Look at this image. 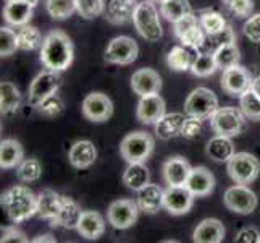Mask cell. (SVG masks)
<instances>
[{
    "label": "cell",
    "instance_id": "1",
    "mask_svg": "<svg viewBox=\"0 0 260 243\" xmlns=\"http://www.w3.org/2000/svg\"><path fill=\"white\" fill-rule=\"evenodd\" d=\"M73 42H71L70 36L63 31L55 30L44 38L41 47V62L49 70L63 71L73 64Z\"/></svg>",
    "mask_w": 260,
    "mask_h": 243
},
{
    "label": "cell",
    "instance_id": "50",
    "mask_svg": "<svg viewBox=\"0 0 260 243\" xmlns=\"http://www.w3.org/2000/svg\"><path fill=\"white\" fill-rule=\"evenodd\" d=\"M258 238H260V233L255 229L246 227L238 233L235 241H238V243H258Z\"/></svg>",
    "mask_w": 260,
    "mask_h": 243
},
{
    "label": "cell",
    "instance_id": "9",
    "mask_svg": "<svg viewBox=\"0 0 260 243\" xmlns=\"http://www.w3.org/2000/svg\"><path fill=\"white\" fill-rule=\"evenodd\" d=\"M139 56L136 41L129 36H116L105 49V60L113 65H129Z\"/></svg>",
    "mask_w": 260,
    "mask_h": 243
},
{
    "label": "cell",
    "instance_id": "34",
    "mask_svg": "<svg viewBox=\"0 0 260 243\" xmlns=\"http://www.w3.org/2000/svg\"><path fill=\"white\" fill-rule=\"evenodd\" d=\"M192 49L186 47V46H175L172 50L168 52L167 56V64L168 67L175 70V71H187L191 70L192 64H194V59L192 53H191Z\"/></svg>",
    "mask_w": 260,
    "mask_h": 243
},
{
    "label": "cell",
    "instance_id": "54",
    "mask_svg": "<svg viewBox=\"0 0 260 243\" xmlns=\"http://www.w3.org/2000/svg\"><path fill=\"white\" fill-rule=\"evenodd\" d=\"M231 2V0H223V4H225V5H228Z\"/></svg>",
    "mask_w": 260,
    "mask_h": 243
},
{
    "label": "cell",
    "instance_id": "46",
    "mask_svg": "<svg viewBox=\"0 0 260 243\" xmlns=\"http://www.w3.org/2000/svg\"><path fill=\"white\" fill-rule=\"evenodd\" d=\"M204 130V125H202V119L199 117H194V115H187L186 120L183 123V131H181V137L186 140H194V138H199L202 134Z\"/></svg>",
    "mask_w": 260,
    "mask_h": 243
},
{
    "label": "cell",
    "instance_id": "14",
    "mask_svg": "<svg viewBox=\"0 0 260 243\" xmlns=\"http://www.w3.org/2000/svg\"><path fill=\"white\" fill-rule=\"evenodd\" d=\"M113 114V104L110 97L104 93H91L83 101V115L87 120L101 123L107 122Z\"/></svg>",
    "mask_w": 260,
    "mask_h": 243
},
{
    "label": "cell",
    "instance_id": "42",
    "mask_svg": "<svg viewBox=\"0 0 260 243\" xmlns=\"http://www.w3.org/2000/svg\"><path fill=\"white\" fill-rule=\"evenodd\" d=\"M42 175V166L38 159H23V162L16 167V177L24 183H31L39 180Z\"/></svg>",
    "mask_w": 260,
    "mask_h": 243
},
{
    "label": "cell",
    "instance_id": "44",
    "mask_svg": "<svg viewBox=\"0 0 260 243\" xmlns=\"http://www.w3.org/2000/svg\"><path fill=\"white\" fill-rule=\"evenodd\" d=\"M76 12L84 20H94L105 13V2L104 0H76Z\"/></svg>",
    "mask_w": 260,
    "mask_h": 243
},
{
    "label": "cell",
    "instance_id": "41",
    "mask_svg": "<svg viewBox=\"0 0 260 243\" xmlns=\"http://www.w3.org/2000/svg\"><path fill=\"white\" fill-rule=\"evenodd\" d=\"M230 42H236V36H235V31H233V28L228 24L226 28L223 30V31H220V33L205 36V42H204L202 50L213 53L218 47L225 46V44H230Z\"/></svg>",
    "mask_w": 260,
    "mask_h": 243
},
{
    "label": "cell",
    "instance_id": "25",
    "mask_svg": "<svg viewBox=\"0 0 260 243\" xmlns=\"http://www.w3.org/2000/svg\"><path fill=\"white\" fill-rule=\"evenodd\" d=\"M68 159H70V164L75 169L91 167L97 159V149L94 146V143L87 140L76 141L68 152Z\"/></svg>",
    "mask_w": 260,
    "mask_h": 243
},
{
    "label": "cell",
    "instance_id": "29",
    "mask_svg": "<svg viewBox=\"0 0 260 243\" xmlns=\"http://www.w3.org/2000/svg\"><path fill=\"white\" fill-rule=\"evenodd\" d=\"M205 152L215 162H228L235 154V145H233L231 138L217 134L207 143Z\"/></svg>",
    "mask_w": 260,
    "mask_h": 243
},
{
    "label": "cell",
    "instance_id": "27",
    "mask_svg": "<svg viewBox=\"0 0 260 243\" xmlns=\"http://www.w3.org/2000/svg\"><path fill=\"white\" fill-rule=\"evenodd\" d=\"M184 120H186V117L179 112L165 114L162 119L155 123V134L164 141L181 137Z\"/></svg>",
    "mask_w": 260,
    "mask_h": 243
},
{
    "label": "cell",
    "instance_id": "47",
    "mask_svg": "<svg viewBox=\"0 0 260 243\" xmlns=\"http://www.w3.org/2000/svg\"><path fill=\"white\" fill-rule=\"evenodd\" d=\"M243 33L250 42H260V13L250 15L243 26Z\"/></svg>",
    "mask_w": 260,
    "mask_h": 243
},
{
    "label": "cell",
    "instance_id": "32",
    "mask_svg": "<svg viewBox=\"0 0 260 243\" xmlns=\"http://www.w3.org/2000/svg\"><path fill=\"white\" fill-rule=\"evenodd\" d=\"M21 104V94L18 88L10 81H2L0 85V112L2 115H10L18 111Z\"/></svg>",
    "mask_w": 260,
    "mask_h": 243
},
{
    "label": "cell",
    "instance_id": "28",
    "mask_svg": "<svg viewBox=\"0 0 260 243\" xmlns=\"http://www.w3.org/2000/svg\"><path fill=\"white\" fill-rule=\"evenodd\" d=\"M81 214H83V211L79 208V204L75 200H71V198L63 196L61 209L55 218V221L50 222V226L52 227H63V229H76L79 219H81Z\"/></svg>",
    "mask_w": 260,
    "mask_h": 243
},
{
    "label": "cell",
    "instance_id": "35",
    "mask_svg": "<svg viewBox=\"0 0 260 243\" xmlns=\"http://www.w3.org/2000/svg\"><path fill=\"white\" fill-rule=\"evenodd\" d=\"M18 33V47L21 50H36L42 47V34L36 26L24 24L16 30Z\"/></svg>",
    "mask_w": 260,
    "mask_h": 243
},
{
    "label": "cell",
    "instance_id": "4",
    "mask_svg": "<svg viewBox=\"0 0 260 243\" xmlns=\"http://www.w3.org/2000/svg\"><path fill=\"white\" fill-rule=\"evenodd\" d=\"M210 127L217 134L233 138L244 131L246 117L236 107H218L210 117Z\"/></svg>",
    "mask_w": 260,
    "mask_h": 243
},
{
    "label": "cell",
    "instance_id": "26",
    "mask_svg": "<svg viewBox=\"0 0 260 243\" xmlns=\"http://www.w3.org/2000/svg\"><path fill=\"white\" fill-rule=\"evenodd\" d=\"M225 238V227L218 219H204L194 229L192 240L197 243H220Z\"/></svg>",
    "mask_w": 260,
    "mask_h": 243
},
{
    "label": "cell",
    "instance_id": "3",
    "mask_svg": "<svg viewBox=\"0 0 260 243\" xmlns=\"http://www.w3.org/2000/svg\"><path fill=\"white\" fill-rule=\"evenodd\" d=\"M134 28L136 31L149 42H157L158 39H162L164 31L162 24L158 20V12L154 5V2L146 0V2H139L136 7L133 18Z\"/></svg>",
    "mask_w": 260,
    "mask_h": 243
},
{
    "label": "cell",
    "instance_id": "43",
    "mask_svg": "<svg viewBox=\"0 0 260 243\" xmlns=\"http://www.w3.org/2000/svg\"><path fill=\"white\" fill-rule=\"evenodd\" d=\"M36 111H38L41 115L47 117V119H55V117L63 114L65 105H63V101L60 99V96H57V93H55V94L46 97L42 102L36 105Z\"/></svg>",
    "mask_w": 260,
    "mask_h": 243
},
{
    "label": "cell",
    "instance_id": "6",
    "mask_svg": "<svg viewBox=\"0 0 260 243\" xmlns=\"http://www.w3.org/2000/svg\"><path fill=\"white\" fill-rule=\"evenodd\" d=\"M228 174L235 183L249 185L260 174V162L249 152H235L228 160Z\"/></svg>",
    "mask_w": 260,
    "mask_h": 243
},
{
    "label": "cell",
    "instance_id": "31",
    "mask_svg": "<svg viewBox=\"0 0 260 243\" xmlns=\"http://www.w3.org/2000/svg\"><path fill=\"white\" fill-rule=\"evenodd\" d=\"M149 169L144 166V162H133L126 167L123 174V183L126 185L129 190L139 192L141 188H144L149 183Z\"/></svg>",
    "mask_w": 260,
    "mask_h": 243
},
{
    "label": "cell",
    "instance_id": "33",
    "mask_svg": "<svg viewBox=\"0 0 260 243\" xmlns=\"http://www.w3.org/2000/svg\"><path fill=\"white\" fill-rule=\"evenodd\" d=\"M160 13L170 23H176L186 15L192 13L189 0H164L160 4Z\"/></svg>",
    "mask_w": 260,
    "mask_h": 243
},
{
    "label": "cell",
    "instance_id": "12",
    "mask_svg": "<svg viewBox=\"0 0 260 243\" xmlns=\"http://www.w3.org/2000/svg\"><path fill=\"white\" fill-rule=\"evenodd\" d=\"M139 206L138 201L133 200H116L110 204L109 211H107V219L115 229H129L133 227L138 221L139 214Z\"/></svg>",
    "mask_w": 260,
    "mask_h": 243
},
{
    "label": "cell",
    "instance_id": "52",
    "mask_svg": "<svg viewBox=\"0 0 260 243\" xmlns=\"http://www.w3.org/2000/svg\"><path fill=\"white\" fill-rule=\"evenodd\" d=\"M250 89L260 97V76H255L254 81H252V86H250Z\"/></svg>",
    "mask_w": 260,
    "mask_h": 243
},
{
    "label": "cell",
    "instance_id": "15",
    "mask_svg": "<svg viewBox=\"0 0 260 243\" xmlns=\"http://www.w3.org/2000/svg\"><path fill=\"white\" fill-rule=\"evenodd\" d=\"M194 195L186 185L168 186L164 195V208L173 215H183L189 212L194 204Z\"/></svg>",
    "mask_w": 260,
    "mask_h": 243
},
{
    "label": "cell",
    "instance_id": "22",
    "mask_svg": "<svg viewBox=\"0 0 260 243\" xmlns=\"http://www.w3.org/2000/svg\"><path fill=\"white\" fill-rule=\"evenodd\" d=\"M164 195L165 190H162L155 183H147L144 188L138 192V206L141 211L146 214H155L164 208Z\"/></svg>",
    "mask_w": 260,
    "mask_h": 243
},
{
    "label": "cell",
    "instance_id": "20",
    "mask_svg": "<svg viewBox=\"0 0 260 243\" xmlns=\"http://www.w3.org/2000/svg\"><path fill=\"white\" fill-rule=\"evenodd\" d=\"M139 2L136 0H109L105 5V18L112 24H128L133 21Z\"/></svg>",
    "mask_w": 260,
    "mask_h": 243
},
{
    "label": "cell",
    "instance_id": "7",
    "mask_svg": "<svg viewBox=\"0 0 260 243\" xmlns=\"http://www.w3.org/2000/svg\"><path fill=\"white\" fill-rule=\"evenodd\" d=\"M173 31L183 46L189 47L192 50H202L205 36L207 34H205L197 15L189 13L184 18H181L179 21L173 23Z\"/></svg>",
    "mask_w": 260,
    "mask_h": 243
},
{
    "label": "cell",
    "instance_id": "11",
    "mask_svg": "<svg viewBox=\"0 0 260 243\" xmlns=\"http://www.w3.org/2000/svg\"><path fill=\"white\" fill-rule=\"evenodd\" d=\"M60 85H61L60 71H53L49 68L46 71H41V73L32 79V83L29 86V104L36 107L46 97L55 94L58 91Z\"/></svg>",
    "mask_w": 260,
    "mask_h": 243
},
{
    "label": "cell",
    "instance_id": "16",
    "mask_svg": "<svg viewBox=\"0 0 260 243\" xmlns=\"http://www.w3.org/2000/svg\"><path fill=\"white\" fill-rule=\"evenodd\" d=\"M39 2L41 0H15V2H7L4 8L5 21L10 26H15V28L28 24L32 18L34 8L38 7Z\"/></svg>",
    "mask_w": 260,
    "mask_h": 243
},
{
    "label": "cell",
    "instance_id": "30",
    "mask_svg": "<svg viewBox=\"0 0 260 243\" xmlns=\"http://www.w3.org/2000/svg\"><path fill=\"white\" fill-rule=\"evenodd\" d=\"M24 151L23 146L16 140H4L0 143V167L2 169H13L23 162Z\"/></svg>",
    "mask_w": 260,
    "mask_h": 243
},
{
    "label": "cell",
    "instance_id": "48",
    "mask_svg": "<svg viewBox=\"0 0 260 243\" xmlns=\"http://www.w3.org/2000/svg\"><path fill=\"white\" fill-rule=\"evenodd\" d=\"M228 10L238 16V18H244V16H250L254 12V2L252 0H231V2L226 5Z\"/></svg>",
    "mask_w": 260,
    "mask_h": 243
},
{
    "label": "cell",
    "instance_id": "5",
    "mask_svg": "<svg viewBox=\"0 0 260 243\" xmlns=\"http://www.w3.org/2000/svg\"><path fill=\"white\" fill-rule=\"evenodd\" d=\"M154 151V138L146 131H134L123 138L120 145L121 157L133 164V162H144Z\"/></svg>",
    "mask_w": 260,
    "mask_h": 243
},
{
    "label": "cell",
    "instance_id": "49",
    "mask_svg": "<svg viewBox=\"0 0 260 243\" xmlns=\"http://www.w3.org/2000/svg\"><path fill=\"white\" fill-rule=\"evenodd\" d=\"M0 241H12V243H26L28 241V238H26V235L21 232V230H18L16 227H5L2 229V238H0Z\"/></svg>",
    "mask_w": 260,
    "mask_h": 243
},
{
    "label": "cell",
    "instance_id": "53",
    "mask_svg": "<svg viewBox=\"0 0 260 243\" xmlns=\"http://www.w3.org/2000/svg\"><path fill=\"white\" fill-rule=\"evenodd\" d=\"M150 2H154V4H162L164 0H150Z\"/></svg>",
    "mask_w": 260,
    "mask_h": 243
},
{
    "label": "cell",
    "instance_id": "37",
    "mask_svg": "<svg viewBox=\"0 0 260 243\" xmlns=\"http://www.w3.org/2000/svg\"><path fill=\"white\" fill-rule=\"evenodd\" d=\"M213 56H215V60H217L218 68H221V70H226L233 65H238L239 59H241V53H239L236 42H230V44H225V46L218 47L213 52Z\"/></svg>",
    "mask_w": 260,
    "mask_h": 243
},
{
    "label": "cell",
    "instance_id": "21",
    "mask_svg": "<svg viewBox=\"0 0 260 243\" xmlns=\"http://www.w3.org/2000/svg\"><path fill=\"white\" fill-rule=\"evenodd\" d=\"M186 186L189 188V192L196 196H207L213 192L215 188V177L207 167H192L189 178H187Z\"/></svg>",
    "mask_w": 260,
    "mask_h": 243
},
{
    "label": "cell",
    "instance_id": "13",
    "mask_svg": "<svg viewBox=\"0 0 260 243\" xmlns=\"http://www.w3.org/2000/svg\"><path fill=\"white\" fill-rule=\"evenodd\" d=\"M252 75L249 70L241 65H233L226 70H223L221 75V88L226 94L233 97H241L252 86Z\"/></svg>",
    "mask_w": 260,
    "mask_h": 243
},
{
    "label": "cell",
    "instance_id": "51",
    "mask_svg": "<svg viewBox=\"0 0 260 243\" xmlns=\"http://www.w3.org/2000/svg\"><path fill=\"white\" fill-rule=\"evenodd\" d=\"M32 241H34V243H41V241H50V243H53V241H57V240L53 238L52 235H49V233H46V235H39V237H36Z\"/></svg>",
    "mask_w": 260,
    "mask_h": 243
},
{
    "label": "cell",
    "instance_id": "45",
    "mask_svg": "<svg viewBox=\"0 0 260 243\" xmlns=\"http://www.w3.org/2000/svg\"><path fill=\"white\" fill-rule=\"evenodd\" d=\"M16 49H20L18 47V33L10 26H2L0 28V56L10 57Z\"/></svg>",
    "mask_w": 260,
    "mask_h": 243
},
{
    "label": "cell",
    "instance_id": "8",
    "mask_svg": "<svg viewBox=\"0 0 260 243\" xmlns=\"http://www.w3.org/2000/svg\"><path fill=\"white\" fill-rule=\"evenodd\" d=\"M218 109V97L209 88H196L194 91L187 96L184 102V112L187 115L199 117L205 120L217 112Z\"/></svg>",
    "mask_w": 260,
    "mask_h": 243
},
{
    "label": "cell",
    "instance_id": "19",
    "mask_svg": "<svg viewBox=\"0 0 260 243\" xmlns=\"http://www.w3.org/2000/svg\"><path fill=\"white\" fill-rule=\"evenodd\" d=\"M191 166L184 157L175 156L170 157L164 164V178L168 186H183L186 185L191 174Z\"/></svg>",
    "mask_w": 260,
    "mask_h": 243
},
{
    "label": "cell",
    "instance_id": "23",
    "mask_svg": "<svg viewBox=\"0 0 260 243\" xmlns=\"http://www.w3.org/2000/svg\"><path fill=\"white\" fill-rule=\"evenodd\" d=\"M76 230L79 235L87 240L101 238L105 232V221L102 218V214L97 211H83Z\"/></svg>",
    "mask_w": 260,
    "mask_h": 243
},
{
    "label": "cell",
    "instance_id": "40",
    "mask_svg": "<svg viewBox=\"0 0 260 243\" xmlns=\"http://www.w3.org/2000/svg\"><path fill=\"white\" fill-rule=\"evenodd\" d=\"M46 8L53 20H67L76 12V0H47Z\"/></svg>",
    "mask_w": 260,
    "mask_h": 243
},
{
    "label": "cell",
    "instance_id": "57",
    "mask_svg": "<svg viewBox=\"0 0 260 243\" xmlns=\"http://www.w3.org/2000/svg\"><path fill=\"white\" fill-rule=\"evenodd\" d=\"M258 243H260V238H258Z\"/></svg>",
    "mask_w": 260,
    "mask_h": 243
},
{
    "label": "cell",
    "instance_id": "55",
    "mask_svg": "<svg viewBox=\"0 0 260 243\" xmlns=\"http://www.w3.org/2000/svg\"><path fill=\"white\" fill-rule=\"evenodd\" d=\"M7 2H15V0H7Z\"/></svg>",
    "mask_w": 260,
    "mask_h": 243
},
{
    "label": "cell",
    "instance_id": "38",
    "mask_svg": "<svg viewBox=\"0 0 260 243\" xmlns=\"http://www.w3.org/2000/svg\"><path fill=\"white\" fill-rule=\"evenodd\" d=\"M197 16H199V21L202 24L205 34L220 33L228 26V23H226L225 18H223V15L218 13V12H215V10H202Z\"/></svg>",
    "mask_w": 260,
    "mask_h": 243
},
{
    "label": "cell",
    "instance_id": "2",
    "mask_svg": "<svg viewBox=\"0 0 260 243\" xmlns=\"http://www.w3.org/2000/svg\"><path fill=\"white\" fill-rule=\"evenodd\" d=\"M2 206L12 222L20 224L38 212V196L28 186L15 185L2 195Z\"/></svg>",
    "mask_w": 260,
    "mask_h": 243
},
{
    "label": "cell",
    "instance_id": "24",
    "mask_svg": "<svg viewBox=\"0 0 260 243\" xmlns=\"http://www.w3.org/2000/svg\"><path fill=\"white\" fill-rule=\"evenodd\" d=\"M61 203H63V196L57 192L42 190L38 195V212H36V215L44 221L53 222L61 209Z\"/></svg>",
    "mask_w": 260,
    "mask_h": 243
},
{
    "label": "cell",
    "instance_id": "10",
    "mask_svg": "<svg viewBox=\"0 0 260 243\" xmlns=\"http://www.w3.org/2000/svg\"><path fill=\"white\" fill-rule=\"evenodd\" d=\"M223 201H225V206L230 211L243 215L254 212L257 208V195L247 185L236 183L230 186L225 192Z\"/></svg>",
    "mask_w": 260,
    "mask_h": 243
},
{
    "label": "cell",
    "instance_id": "17",
    "mask_svg": "<svg viewBox=\"0 0 260 243\" xmlns=\"http://www.w3.org/2000/svg\"><path fill=\"white\" fill-rule=\"evenodd\" d=\"M165 115V101L158 93L141 96L138 102V119L146 125H155Z\"/></svg>",
    "mask_w": 260,
    "mask_h": 243
},
{
    "label": "cell",
    "instance_id": "36",
    "mask_svg": "<svg viewBox=\"0 0 260 243\" xmlns=\"http://www.w3.org/2000/svg\"><path fill=\"white\" fill-rule=\"evenodd\" d=\"M218 65L217 60H215V56L212 52H205V50H199V53L194 59V64L191 67V71L196 76L201 78H207L210 75H213L217 71Z\"/></svg>",
    "mask_w": 260,
    "mask_h": 243
},
{
    "label": "cell",
    "instance_id": "39",
    "mask_svg": "<svg viewBox=\"0 0 260 243\" xmlns=\"http://www.w3.org/2000/svg\"><path fill=\"white\" fill-rule=\"evenodd\" d=\"M239 109L244 114L246 119L260 122V97L252 89H249L239 97Z\"/></svg>",
    "mask_w": 260,
    "mask_h": 243
},
{
    "label": "cell",
    "instance_id": "56",
    "mask_svg": "<svg viewBox=\"0 0 260 243\" xmlns=\"http://www.w3.org/2000/svg\"><path fill=\"white\" fill-rule=\"evenodd\" d=\"M42 2H47V0H42Z\"/></svg>",
    "mask_w": 260,
    "mask_h": 243
},
{
    "label": "cell",
    "instance_id": "18",
    "mask_svg": "<svg viewBox=\"0 0 260 243\" xmlns=\"http://www.w3.org/2000/svg\"><path fill=\"white\" fill-rule=\"evenodd\" d=\"M131 88L139 96L155 94L162 89V78L152 68H139L131 76Z\"/></svg>",
    "mask_w": 260,
    "mask_h": 243
}]
</instances>
